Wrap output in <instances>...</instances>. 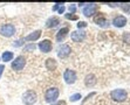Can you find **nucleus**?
<instances>
[{"label": "nucleus", "instance_id": "0eeeda50", "mask_svg": "<svg viewBox=\"0 0 130 105\" xmlns=\"http://www.w3.org/2000/svg\"><path fill=\"white\" fill-rule=\"evenodd\" d=\"M76 72L72 69H67L63 74V78H64V82L67 84H73L74 82L76 81Z\"/></svg>", "mask_w": 130, "mask_h": 105}, {"label": "nucleus", "instance_id": "39448f33", "mask_svg": "<svg viewBox=\"0 0 130 105\" xmlns=\"http://www.w3.org/2000/svg\"><path fill=\"white\" fill-rule=\"evenodd\" d=\"M26 66V58L24 56H18L14 61L12 62V69L15 71H20L22 70Z\"/></svg>", "mask_w": 130, "mask_h": 105}, {"label": "nucleus", "instance_id": "aec40b11", "mask_svg": "<svg viewBox=\"0 0 130 105\" xmlns=\"http://www.w3.org/2000/svg\"><path fill=\"white\" fill-rule=\"evenodd\" d=\"M123 41L125 42V43H130V33L129 32L123 34Z\"/></svg>", "mask_w": 130, "mask_h": 105}, {"label": "nucleus", "instance_id": "c85d7f7f", "mask_svg": "<svg viewBox=\"0 0 130 105\" xmlns=\"http://www.w3.org/2000/svg\"><path fill=\"white\" fill-rule=\"evenodd\" d=\"M63 104V102H60V103H58V104H53V105H62Z\"/></svg>", "mask_w": 130, "mask_h": 105}, {"label": "nucleus", "instance_id": "a211bd4d", "mask_svg": "<svg viewBox=\"0 0 130 105\" xmlns=\"http://www.w3.org/2000/svg\"><path fill=\"white\" fill-rule=\"evenodd\" d=\"M46 67L48 68V70H55V68H56V61L54 58H47L46 60Z\"/></svg>", "mask_w": 130, "mask_h": 105}, {"label": "nucleus", "instance_id": "cd10ccee", "mask_svg": "<svg viewBox=\"0 0 130 105\" xmlns=\"http://www.w3.org/2000/svg\"><path fill=\"white\" fill-rule=\"evenodd\" d=\"M4 70H5V66H4V64H1V66H0V77H1V75H3Z\"/></svg>", "mask_w": 130, "mask_h": 105}, {"label": "nucleus", "instance_id": "9d476101", "mask_svg": "<svg viewBox=\"0 0 130 105\" xmlns=\"http://www.w3.org/2000/svg\"><path fill=\"white\" fill-rule=\"evenodd\" d=\"M96 8H97V6L95 5V4H88V5H86L85 8H83V15H85V16H88V18H90L91 15L95 13Z\"/></svg>", "mask_w": 130, "mask_h": 105}, {"label": "nucleus", "instance_id": "9b49d317", "mask_svg": "<svg viewBox=\"0 0 130 105\" xmlns=\"http://www.w3.org/2000/svg\"><path fill=\"white\" fill-rule=\"evenodd\" d=\"M112 25L117 28L124 27V26L127 25V18L123 16V15H118V16H116V18L112 20Z\"/></svg>", "mask_w": 130, "mask_h": 105}, {"label": "nucleus", "instance_id": "6e6552de", "mask_svg": "<svg viewBox=\"0 0 130 105\" xmlns=\"http://www.w3.org/2000/svg\"><path fill=\"white\" fill-rule=\"evenodd\" d=\"M70 37L74 42H82L86 39V33L83 30L79 29V30H74L72 34H70Z\"/></svg>", "mask_w": 130, "mask_h": 105}, {"label": "nucleus", "instance_id": "423d86ee", "mask_svg": "<svg viewBox=\"0 0 130 105\" xmlns=\"http://www.w3.org/2000/svg\"><path fill=\"white\" fill-rule=\"evenodd\" d=\"M58 56L60 57V58H66L67 56H69L70 53H72V48H70L68 45H61L59 46L58 48Z\"/></svg>", "mask_w": 130, "mask_h": 105}, {"label": "nucleus", "instance_id": "6ab92c4d", "mask_svg": "<svg viewBox=\"0 0 130 105\" xmlns=\"http://www.w3.org/2000/svg\"><path fill=\"white\" fill-rule=\"evenodd\" d=\"M64 16H66V19L67 20H74V21H76V20H79V16L76 14H72V13H68V14H64Z\"/></svg>", "mask_w": 130, "mask_h": 105}, {"label": "nucleus", "instance_id": "2eb2a0df", "mask_svg": "<svg viewBox=\"0 0 130 105\" xmlns=\"http://www.w3.org/2000/svg\"><path fill=\"white\" fill-rule=\"evenodd\" d=\"M41 30H35V32H33V33H30L29 35H27L26 37H25V41H36V40H39V37L41 36Z\"/></svg>", "mask_w": 130, "mask_h": 105}, {"label": "nucleus", "instance_id": "7ed1b4c3", "mask_svg": "<svg viewBox=\"0 0 130 105\" xmlns=\"http://www.w3.org/2000/svg\"><path fill=\"white\" fill-rule=\"evenodd\" d=\"M0 34L5 37H11L15 34V27L12 24H5L0 27Z\"/></svg>", "mask_w": 130, "mask_h": 105}, {"label": "nucleus", "instance_id": "1a4fd4ad", "mask_svg": "<svg viewBox=\"0 0 130 105\" xmlns=\"http://www.w3.org/2000/svg\"><path fill=\"white\" fill-rule=\"evenodd\" d=\"M53 48V45H52V42L49 40H43V41L39 42V49L42 53H49Z\"/></svg>", "mask_w": 130, "mask_h": 105}, {"label": "nucleus", "instance_id": "4468645a", "mask_svg": "<svg viewBox=\"0 0 130 105\" xmlns=\"http://www.w3.org/2000/svg\"><path fill=\"white\" fill-rule=\"evenodd\" d=\"M94 22L95 24H97L99 26H106V24H107V19H106V16L103 15V13H97V15L94 18Z\"/></svg>", "mask_w": 130, "mask_h": 105}, {"label": "nucleus", "instance_id": "f8f14e48", "mask_svg": "<svg viewBox=\"0 0 130 105\" xmlns=\"http://www.w3.org/2000/svg\"><path fill=\"white\" fill-rule=\"evenodd\" d=\"M58 25H60V19L58 16H51L48 20L46 21V27L47 28H54Z\"/></svg>", "mask_w": 130, "mask_h": 105}, {"label": "nucleus", "instance_id": "a878e982", "mask_svg": "<svg viewBox=\"0 0 130 105\" xmlns=\"http://www.w3.org/2000/svg\"><path fill=\"white\" fill-rule=\"evenodd\" d=\"M17 43H14V46L15 47H18V46H21L22 43H24V40H20V41H15Z\"/></svg>", "mask_w": 130, "mask_h": 105}, {"label": "nucleus", "instance_id": "412c9836", "mask_svg": "<svg viewBox=\"0 0 130 105\" xmlns=\"http://www.w3.org/2000/svg\"><path fill=\"white\" fill-rule=\"evenodd\" d=\"M81 98V93H75V95H73L72 97H70V102H75V100H79V99Z\"/></svg>", "mask_w": 130, "mask_h": 105}, {"label": "nucleus", "instance_id": "5701e85b", "mask_svg": "<svg viewBox=\"0 0 130 105\" xmlns=\"http://www.w3.org/2000/svg\"><path fill=\"white\" fill-rule=\"evenodd\" d=\"M121 7H122V9H123L124 12H127V13L130 12V5L129 4H123Z\"/></svg>", "mask_w": 130, "mask_h": 105}, {"label": "nucleus", "instance_id": "b1692460", "mask_svg": "<svg viewBox=\"0 0 130 105\" xmlns=\"http://www.w3.org/2000/svg\"><path fill=\"white\" fill-rule=\"evenodd\" d=\"M83 27H87V22H85V21H79L77 28H83Z\"/></svg>", "mask_w": 130, "mask_h": 105}, {"label": "nucleus", "instance_id": "393cba45", "mask_svg": "<svg viewBox=\"0 0 130 105\" xmlns=\"http://www.w3.org/2000/svg\"><path fill=\"white\" fill-rule=\"evenodd\" d=\"M69 11L72 12V14H74V12H76V6H75V5H72V6H69Z\"/></svg>", "mask_w": 130, "mask_h": 105}, {"label": "nucleus", "instance_id": "bb28decb", "mask_svg": "<svg viewBox=\"0 0 130 105\" xmlns=\"http://www.w3.org/2000/svg\"><path fill=\"white\" fill-rule=\"evenodd\" d=\"M64 9H66V7H64V6H61L60 8H59V14H62V13L64 12Z\"/></svg>", "mask_w": 130, "mask_h": 105}, {"label": "nucleus", "instance_id": "dca6fc26", "mask_svg": "<svg viewBox=\"0 0 130 105\" xmlns=\"http://www.w3.org/2000/svg\"><path fill=\"white\" fill-rule=\"evenodd\" d=\"M95 83H96V77H95V75H93V74H89V75L86 76L85 84L87 85V87H94Z\"/></svg>", "mask_w": 130, "mask_h": 105}, {"label": "nucleus", "instance_id": "f257e3e1", "mask_svg": "<svg viewBox=\"0 0 130 105\" xmlns=\"http://www.w3.org/2000/svg\"><path fill=\"white\" fill-rule=\"evenodd\" d=\"M59 95H60V91H59L58 88H51V89H48L46 91V95H45L46 102L54 103L59 98Z\"/></svg>", "mask_w": 130, "mask_h": 105}, {"label": "nucleus", "instance_id": "4be33fe9", "mask_svg": "<svg viewBox=\"0 0 130 105\" xmlns=\"http://www.w3.org/2000/svg\"><path fill=\"white\" fill-rule=\"evenodd\" d=\"M35 49V45H29V46H26L24 48V51H33Z\"/></svg>", "mask_w": 130, "mask_h": 105}, {"label": "nucleus", "instance_id": "f03ea898", "mask_svg": "<svg viewBox=\"0 0 130 105\" xmlns=\"http://www.w3.org/2000/svg\"><path fill=\"white\" fill-rule=\"evenodd\" d=\"M36 99H38V96L33 90H27L22 95V102L26 105H33L36 102Z\"/></svg>", "mask_w": 130, "mask_h": 105}, {"label": "nucleus", "instance_id": "20e7f679", "mask_svg": "<svg viewBox=\"0 0 130 105\" xmlns=\"http://www.w3.org/2000/svg\"><path fill=\"white\" fill-rule=\"evenodd\" d=\"M110 96H111V98L114 99V100H116V102H124L128 97V93H127V91L123 90V89H116V90L111 91Z\"/></svg>", "mask_w": 130, "mask_h": 105}, {"label": "nucleus", "instance_id": "ddd939ff", "mask_svg": "<svg viewBox=\"0 0 130 105\" xmlns=\"http://www.w3.org/2000/svg\"><path fill=\"white\" fill-rule=\"evenodd\" d=\"M68 32H69V28H68V27L61 28V29L58 32V34H56V41H58V42H62V41H63V40L67 37Z\"/></svg>", "mask_w": 130, "mask_h": 105}, {"label": "nucleus", "instance_id": "f3484780", "mask_svg": "<svg viewBox=\"0 0 130 105\" xmlns=\"http://www.w3.org/2000/svg\"><path fill=\"white\" fill-rule=\"evenodd\" d=\"M13 57H14V54H13L12 51H4L3 55H1V58H3L4 62H9V61H12Z\"/></svg>", "mask_w": 130, "mask_h": 105}]
</instances>
